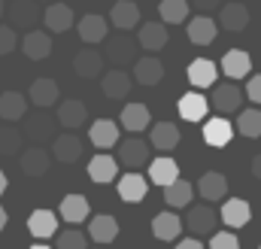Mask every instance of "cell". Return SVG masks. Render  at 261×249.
<instances>
[{
  "label": "cell",
  "mask_w": 261,
  "mask_h": 249,
  "mask_svg": "<svg viewBox=\"0 0 261 249\" xmlns=\"http://www.w3.org/2000/svg\"><path fill=\"white\" fill-rule=\"evenodd\" d=\"M246 91H240V85L231 79V82H219L213 88V97H210V107H216L219 113H237L240 104H243Z\"/></svg>",
  "instance_id": "cell-3"
},
{
  "label": "cell",
  "mask_w": 261,
  "mask_h": 249,
  "mask_svg": "<svg viewBox=\"0 0 261 249\" xmlns=\"http://www.w3.org/2000/svg\"><path fill=\"white\" fill-rule=\"evenodd\" d=\"M149 180H152L155 186L167 188L170 183H176V180H179V164H176L170 155L152 158V161H149Z\"/></svg>",
  "instance_id": "cell-23"
},
{
  "label": "cell",
  "mask_w": 261,
  "mask_h": 249,
  "mask_svg": "<svg viewBox=\"0 0 261 249\" xmlns=\"http://www.w3.org/2000/svg\"><path fill=\"white\" fill-rule=\"evenodd\" d=\"M21 143H24V131H18L15 122L3 124L0 128V155H18L21 152Z\"/></svg>",
  "instance_id": "cell-40"
},
{
  "label": "cell",
  "mask_w": 261,
  "mask_h": 249,
  "mask_svg": "<svg viewBox=\"0 0 261 249\" xmlns=\"http://www.w3.org/2000/svg\"><path fill=\"white\" fill-rule=\"evenodd\" d=\"M58 213H52V210H34L31 216H28V231L37 237V240H46V237H55L58 234Z\"/></svg>",
  "instance_id": "cell-12"
},
{
  "label": "cell",
  "mask_w": 261,
  "mask_h": 249,
  "mask_svg": "<svg viewBox=\"0 0 261 249\" xmlns=\"http://www.w3.org/2000/svg\"><path fill=\"white\" fill-rule=\"evenodd\" d=\"M58 82L55 79H34L31 88H28V101L37 107V110H49L58 104Z\"/></svg>",
  "instance_id": "cell-11"
},
{
  "label": "cell",
  "mask_w": 261,
  "mask_h": 249,
  "mask_svg": "<svg viewBox=\"0 0 261 249\" xmlns=\"http://www.w3.org/2000/svg\"><path fill=\"white\" fill-rule=\"evenodd\" d=\"M6 186H9V180H6V173H3V170H0V194H3V191H6Z\"/></svg>",
  "instance_id": "cell-50"
},
{
  "label": "cell",
  "mask_w": 261,
  "mask_h": 249,
  "mask_svg": "<svg viewBox=\"0 0 261 249\" xmlns=\"http://www.w3.org/2000/svg\"><path fill=\"white\" fill-rule=\"evenodd\" d=\"M116 173H119V161H116L113 155H107V152H100V155H94V158L88 161V177H91V183L107 186V183L116 180Z\"/></svg>",
  "instance_id": "cell-29"
},
{
  "label": "cell",
  "mask_w": 261,
  "mask_h": 249,
  "mask_svg": "<svg viewBox=\"0 0 261 249\" xmlns=\"http://www.w3.org/2000/svg\"><path fill=\"white\" fill-rule=\"evenodd\" d=\"M110 24L119 28V31H134V28L140 24V6H137L134 0H119V3H113V9H110Z\"/></svg>",
  "instance_id": "cell-25"
},
{
  "label": "cell",
  "mask_w": 261,
  "mask_h": 249,
  "mask_svg": "<svg viewBox=\"0 0 261 249\" xmlns=\"http://www.w3.org/2000/svg\"><path fill=\"white\" fill-rule=\"evenodd\" d=\"M216 222H219V213L210 204H197V207L189 210V216H186V228L192 234H213L216 231Z\"/></svg>",
  "instance_id": "cell-10"
},
{
  "label": "cell",
  "mask_w": 261,
  "mask_h": 249,
  "mask_svg": "<svg viewBox=\"0 0 261 249\" xmlns=\"http://www.w3.org/2000/svg\"><path fill=\"white\" fill-rule=\"evenodd\" d=\"M82 149H85V143H82L73 131H64V134H58V137L52 140V155H55V161H61V164L79 161V158H82Z\"/></svg>",
  "instance_id": "cell-8"
},
{
  "label": "cell",
  "mask_w": 261,
  "mask_h": 249,
  "mask_svg": "<svg viewBox=\"0 0 261 249\" xmlns=\"http://www.w3.org/2000/svg\"><path fill=\"white\" fill-rule=\"evenodd\" d=\"M3 15H6V3L0 0V18H3Z\"/></svg>",
  "instance_id": "cell-51"
},
{
  "label": "cell",
  "mask_w": 261,
  "mask_h": 249,
  "mask_svg": "<svg viewBox=\"0 0 261 249\" xmlns=\"http://www.w3.org/2000/svg\"><path fill=\"white\" fill-rule=\"evenodd\" d=\"M31 249H49V246H46V243H34Z\"/></svg>",
  "instance_id": "cell-52"
},
{
  "label": "cell",
  "mask_w": 261,
  "mask_h": 249,
  "mask_svg": "<svg viewBox=\"0 0 261 249\" xmlns=\"http://www.w3.org/2000/svg\"><path fill=\"white\" fill-rule=\"evenodd\" d=\"M216 34H219V21L210 18V15H203V12L189 21V40L195 46H210L216 40Z\"/></svg>",
  "instance_id": "cell-27"
},
{
  "label": "cell",
  "mask_w": 261,
  "mask_h": 249,
  "mask_svg": "<svg viewBox=\"0 0 261 249\" xmlns=\"http://www.w3.org/2000/svg\"><path fill=\"white\" fill-rule=\"evenodd\" d=\"M146 194H149V183L143 180V173L130 170V173H125V177L119 180V197H122V201L140 204V201H146Z\"/></svg>",
  "instance_id": "cell-32"
},
{
  "label": "cell",
  "mask_w": 261,
  "mask_h": 249,
  "mask_svg": "<svg viewBox=\"0 0 261 249\" xmlns=\"http://www.w3.org/2000/svg\"><path fill=\"white\" fill-rule=\"evenodd\" d=\"M249 216H252V207L243 201V197H228L219 210V219L228 225V228H243L249 225Z\"/></svg>",
  "instance_id": "cell-15"
},
{
  "label": "cell",
  "mask_w": 261,
  "mask_h": 249,
  "mask_svg": "<svg viewBox=\"0 0 261 249\" xmlns=\"http://www.w3.org/2000/svg\"><path fill=\"white\" fill-rule=\"evenodd\" d=\"M58 216L64 219L67 225H79V222H85V219L91 216L88 201H85L82 194H67L64 201H61V207H58Z\"/></svg>",
  "instance_id": "cell-34"
},
{
  "label": "cell",
  "mask_w": 261,
  "mask_h": 249,
  "mask_svg": "<svg viewBox=\"0 0 261 249\" xmlns=\"http://www.w3.org/2000/svg\"><path fill=\"white\" fill-rule=\"evenodd\" d=\"M152 124V116H149V107L146 104H125L122 110V128L130 131V134H140Z\"/></svg>",
  "instance_id": "cell-37"
},
{
  "label": "cell",
  "mask_w": 261,
  "mask_h": 249,
  "mask_svg": "<svg viewBox=\"0 0 261 249\" xmlns=\"http://www.w3.org/2000/svg\"><path fill=\"white\" fill-rule=\"evenodd\" d=\"M192 6H195L197 12H203V15H210L213 9H222V0H192Z\"/></svg>",
  "instance_id": "cell-46"
},
{
  "label": "cell",
  "mask_w": 261,
  "mask_h": 249,
  "mask_svg": "<svg viewBox=\"0 0 261 249\" xmlns=\"http://www.w3.org/2000/svg\"><path fill=\"white\" fill-rule=\"evenodd\" d=\"M179 140H182V137H179V128L173 122H155L152 131H149V143H152L158 152H164V155L173 152V149L179 146Z\"/></svg>",
  "instance_id": "cell-16"
},
{
  "label": "cell",
  "mask_w": 261,
  "mask_h": 249,
  "mask_svg": "<svg viewBox=\"0 0 261 249\" xmlns=\"http://www.w3.org/2000/svg\"><path fill=\"white\" fill-rule=\"evenodd\" d=\"M137 43L149 52H161L167 46V24L164 21H146L137 34Z\"/></svg>",
  "instance_id": "cell-28"
},
{
  "label": "cell",
  "mask_w": 261,
  "mask_h": 249,
  "mask_svg": "<svg viewBox=\"0 0 261 249\" xmlns=\"http://www.w3.org/2000/svg\"><path fill=\"white\" fill-rule=\"evenodd\" d=\"M189 9H192L189 0H161V3H158V15H161V21H167V24H182V21L189 18Z\"/></svg>",
  "instance_id": "cell-39"
},
{
  "label": "cell",
  "mask_w": 261,
  "mask_h": 249,
  "mask_svg": "<svg viewBox=\"0 0 261 249\" xmlns=\"http://www.w3.org/2000/svg\"><path fill=\"white\" fill-rule=\"evenodd\" d=\"M43 24L52 34H64V31H70V24H73V9L67 3H61V0H52L46 6V12H43Z\"/></svg>",
  "instance_id": "cell-17"
},
{
  "label": "cell",
  "mask_w": 261,
  "mask_h": 249,
  "mask_svg": "<svg viewBox=\"0 0 261 249\" xmlns=\"http://www.w3.org/2000/svg\"><path fill=\"white\" fill-rule=\"evenodd\" d=\"M52 161H55V155H52L46 146H31V149H24V152H21V173H24V177L40 180V177H46V173H49Z\"/></svg>",
  "instance_id": "cell-4"
},
{
  "label": "cell",
  "mask_w": 261,
  "mask_h": 249,
  "mask_svg": "<svg viewBox=\"0 0 261 249\" xmlns=\"http://www.w3.org/2000/svg\"><path fill=\"white\" fill-rule=\"evenodd\" d=\"M197 194L203 197V201H225V194H228V180L222 177V173H216V170H210V173H203L200 180H197Z\"/></svg>",
  "instance_id": "cell-35"
},
{
  "label": "cell",
  "mask_w": 261,
  "mask_h": 249,
  "mask_svg": "<svg viewBox=\"0 0 261 249\" xmlns=\"http://www.w3.org/2000/svg\"><path fill=\"white\" fill-rule=\"evenodd\" d=\"M73 70L82 79H97V76H103V55L94 46H85L73 55Z\"/></svg>",
  "instance_id": "cell-7"
},
{
  "label": "cell",
  "mask_w": 261,
  "mask_h": 249,
  "mask_svg": "<svg viewBox=\"0 0 261 249\" xmlns=\"http://www.w3.org/2000/svg\"><path fill=\"white\" fill-rule=\"evenodd\" d=\"M88 237L94 240V243H113L116 237H119V222H116V216H110V213H97L91 222H88Z\"/></svg>",
  "instance_id": "cell-20"
},
{
  "label": "cell",
  "mask_w": 261,
  "mask_h": 249,
  "mask_svg": "<svg viewBox=\"0 0 261 249\" xmlns=\"http://www.w3.org/2000/svg\"><path fill=\"white\" fill-rule=\"evenodd\" d=\"M176 249H203V243L189 237V240H179V243H176Z\"/></svg>",
  "instance_id": "cell-47"
},
{
  "label": "cell",
  "mask_w": 261,
  "mask_h": 249,
  "mask_svg": "<svg viewBox=\"0 0 261 249\" xmlns=\"http://www.w3.org/2000/svg\"><path fill=\"white\" fill-rule=\"evenodd\" d=\"M234 137V124L228 119H206L203 122V143L213 149H225Z\"/></svg>",
  "instance_id": "cell-24"
},
{
  "label": "cell",
  "mask_w": 261,
  "mask_h": 249,
  "mask_svg": "<svg viewBox=\"0 0 261 249\" xmlns=\"http://www.w3.org/2000/svg\"><path fill=\"white\" fill-rule=\"evenodd\" d=\"M258 249H261V246H258Z\"/></svg>",
  "instance_id": "cell-53"
},
{
  "label": "cell",
  "mask_w": 261,
  "mask_h": 249,
  "mask_svg": "<svg viewBox=\"0 0 261 249\" xmlns=\"http://www.w3.org/2000/svg\"><path fill=\"white\" fill-rule=\"evenodd\" d=\"M58 119L49 116L46 110H40L37 116H24V137L34 143V146H43V143H52L58 137Z\"/></svg>",
  "instance_id": "cell-1"
},
{
  "label": "cell",
  "mask_w": 261,
  "mask_h": 249,
  "mask_svg": "<svg viewBox=\"0 0 261 249\" xmlns=\"http://www.w3.org/2000/svg\"><path fill=\"white\" fill-rule=\"evenodd\" d=\"M18 46V34L12 24H0V55H9Z\"/></svg>",
  "instance_id": "cell-43"
},
{
  "label": "cell",
  "mask_w": 261,
  "mask_h": 249,
  "mask_svg": "<svg viewBox=\"0 0 261 249\" xmlns=\"http://www.w3.org/2000/svg\"><path fill=\"white\" fill-rule=\"evenodd\" d=\"M6 222H9V216H6V210H3V207H0V231H3V228H6Z\"/></svg>",
  "instance_id": "cell-49"
},
{
  "label": "cell",
  "mask_w": 261,
  "mask_h": 249,
  "mask_svg": "<svg viewBox=\"0 0 261 249\" xmlns=\"http://www.w3.org/2000/svg\"><path fill=\"white\" fill-rule=\"evenodd\" d=\"M176 110H179V119H186V122L195 124V122H203V119H206V113H210V101H206L200 91H189V94L179 97Z\"/></svg>",
  "instance_id": "cell-13"
},
{
  "label": "cell",
  "mask_w": 261,
  "mask_h": 249,
  "mask_svg": "<svg viewBox=\"0 0 261 249\" xmlns=\"http://www.w3.org/2000/svg\"><path fill=\"white\" fill-rule=\"evenodd\" d=\"M76 31H79V37H82V43L97 46V43H103L107 34H110V18H103V15H97V12H88V15H82V21H76Z\"/></svg>",
  "instance_id": "cell-6"
},
{
  "label": "cell",
  "mask_w": 261,
  "mask_h": 249,
  "mask_svg": "<svg viewBox=\"0 0 261 249\" xmlns=\"http://www.w3.org/2000/svg\"><path fill=\"white\" fill-rule=\"evenodd\" d=\"M21 52L31 61H43V58L52 55V37L46 31H28L24 40H21Z\"/></svg>",
  "instance_id": "cell-26"
},
{
  "label": "cell",
  "mask_w": 261,
  "mask_h": 249,
  "mask_svg": "<svg viewBox=\"0 0 261 249\" xmlns=\"http://www.w3.org/2000/svg\"><path fill=\"white\" fill-rule=\"evenodd\" d=\"M246 24H249V9H246L240 0L222 3V9H219V28H225V31H231V34H240Z\"/></svg>",
  "instance_id": "cell-14"
},
{
  "label": "cell",
  "mask_w": 261,
  "mask_h": 249,
  "mask_svg": "<svg viewBox=\"0 0 261 249\" xmlns=\"http://www.w3.org/2000/svg\"><path fill=\"white\" fill-rule=\"evenodd\" d=\"M103 43H107V52H103V55L116 64V67L125 70V67H130V64L137 61V49H140V46H134V40L128 37V31H122V34L103 40Z\"/></svg>",
  "instance_id": "cell-2"
},
{
  "label": "cell",
  "mask_w": 261,
  "mask_h": 249,
  "mask_svg": "<svg viewBox=\"0 0 261 249\" xmlns=\"http://www.w3.org/2000/svg\"><path fill=\"white\" fill-rule=\"evenodd\" d=\"M55 249H88V234L79 228H64L55 234Z\"/></svg>",
  "instance_id": "cell-42"
},
{
  "label": "cell",
  "mask_w": 261,
  "mask_h": 249,
  "mask_svg": "<svg viewBox=\"0 0 261 249\" xmlns=\"http://www.w3.org/2000/svg\"><path fill=\"white\" fill-rule=\"evenodd\" d=\"M210 249H240V240L231 231H216L210 240Z\"/></svg>",
  "instance_id": "cell-44"
},
{
  "label": "cell",
  "mask_w": 261,
  "mask_h": 249,
  "mask_svg": "<svg viewBox=\"0 0 261 249\" xmlns=\"http://www.w3.org/2000/svg\"><path fill=\"white\" fill-rule=\"evenodd\" d=\"M100 88H103V94H107L110 101H122V97L130 94V76L122 70V67L107 70V73L100 76Z\"/></svg>",
  "instance_id": "cell-21"
},
{
  "label": "cell",
  "mask_w": 261,
  "mask_h": 249,
  "mask_svg": "<svg viewBox=\"0 0 261 249\" xmlns=\"http://www.w3.org/2000/svg\"><path fill=\"white\" fill-rule=\"evenodd\" d=\"M28 97L21 91H3L0 94V119L6 122H21L28 116Z\"/></svg>",
  "instance_id": "cell-30"
},
{
  "label": "cell",
  "mask_w": 261,
  "mask_h": 249,
  "mask_svg": "<svg viewBox=\"0 0 261 249\" xmlns=\"http://www.w3.org/2000/svg\"><path fill=\"white\" fill-rule=\"evenodd\" d=\"M55 119H58V124H61L64 131H76V128H82V124H85L88 110H85V104H82V101H61V104H58V110H55Z\"/></svg>",
  "instance_id": "cell-22"
},
{
  "label": "cell",
  "mask_w": 261,
  "mask_h": 249,
  "mask_svg": "<svg viewBox=\"0 0 261 249\" xmlns=\"http://www.w3.org/2000/svg\"><path fill=\"white\" fill-rule=\"evenodd\" d=\"M252 177H255V180H261V152L252 158Z\"/></svg>",
  "instance_id": "cell-48"
},
{
  "label": "cell",
  "mask_w": 261,
  "mask_h": 249,
  "mask_svg": "<svg viewBox=\"0 0 261 249\" xmlns=\"http://www.w3.org/2000/svg\"><path fill=\"white\" fill-rule=\"evenodd\" d=\"M192 194H195V188H192L189 180H176V183H170V186L164 188V204L170 210H179V207L192 204Z\"/></svg>",
  "instance_id": "cell-38"
},
{
  "label": "cell",
  "mask_w": 261,
  "mask_h": 249,
  "mask_svg": "<svg viewBox=\"0 0 261 249\" xmlns=\"http://www.w3.org/2000/svg\"><path fill=\"white\" fill-rule=\"evenodd\" d=\"M189 82L195 85V88H210V85H216V76H219V70H216V64L210 61V58H195V61L189 64Z\"/></svg>",
  "instance_id": "cell-36"
},
{
  "label": "cell",
  "mask_w": 261,
  "mask_h": 249,
  "mask_svg": "<svg viewBox=\"0 0 261 249\" xmlns=\"http://www.w3.org/2000/svg\"><path fill=\"white\" fill-rule=\"evenodd\" d=\"M134 79L140 85H158L164 79V64L158 61L155 55H146V58H137L134 61Z\"/></svg>",
  "instance_id": "cell-33"
},
{
  "label": "cell",
  "mask_w": 261,
  "mask_h": 249,
  "mask_svg": "<svg viewBox=\"0 0 261 249\" xmlns=\"http://www.w3.org/2000/svg\"><path fill=\"white\" fill-rule=\"evenodd\" d=\"M149 146L152 143H143L140 137H128V140H119V161L137 170V167H146L152 158H149Z\"/></svg>",
  "instance_id": "cell-5"
},
{
  "label": "cell",
  "mask_w": 261,
  "mask_h": 249,
  "mask_svg": "<svg viewBox=\"0 0 261 249\" xmlns=\"http://www.w3.org/2000/svg\"><path fill=\"white\" fill-rule=\"evenodd\" d=\"M182 228H186V222L173 213V210H164V213H158L155 219H152V234L158 237V240H176L179 234H182Z\"/></svg>",
  "instance_id": "cell-19"
},
{
  "label": "cell",
  "mask_w": 261,
  "mask_h": 249,
  "mask_svg": "<svg viewBox=\"0 0 261 249\" xmlns=\"http://www.w3.org/2000/svg\"><path fill=\"white\" fill-rule=\"evenodd\" d=\"M88 140L97 149H113V146H119V124L113 119H97L88 128Z\"/></svg>",
  "instance_id": "cell-31"
},
{
  "label": "cell",
  "mask_w": 261,
  "mask_h": 249,
  "mask_svg": "<svg viewBox=\"0 0 261 249\" xmlns=\"http://www.w3.org/2000/svg\"><path fill=\"white\" fill-rule=\"evenodd\" d=\"M246 97H249L252 104H258V107H261V73L246 79Z\"/></svg>",
  "instance_id": "cell-45"
},
{
  "label": "cell",
  "mask_w": 261,
  "mask_h": 249,
  "mask_svg": "<svg viewBox=\"0 0 261 249\" xmlns=\"http://www.w3.org/2000/svg\"><path fill=\"white\" fill-rule=\"evenodd\" d=\"M237 131L243 137H261V110L252 107V110H240V119H237Z\"/></svg>",
  "instance_id": "cell-41"
},
{
  "label": "cell",
  "mask_w": 261,
  "mask_h": 249,
  "mask_svg": "<svg viewBox=\"0 0 261 249\" xmlns=\"http://www.w3.org/2000/svg\"><path fill=\"white\" fill-rule=\"evenodd\" d=\"M222 73L228 76V79H246L249 76V70H252V58H249V52H243V49H231V52H225L222 55Z\"/></svg>",
  "instance_id": "cell-18"
},
{
  "label": "cell",
  "mask_w": 261,
  "mask_h": 249,
  "mask_svg": "<svg viewBox=\"0 0 261 249\" xmlns=\"http://www.w3.org/2000/svg\"><path fill=\"white\" fill-rule=\"evenodd\" d=\"M6 15H9L12 28H28V31H34V24L40 21V6H37V0H12V3L6 6Z\"/></svg>",
  "instance_id": "cell-9"
}]
</instances>
